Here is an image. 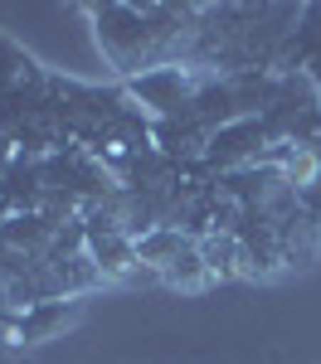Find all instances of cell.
Returning <instances> with one entry per match:
<instances>
[{"label":"cell","mask_w":321,"mask_h":364,"mask_svg":"<svg viewBox=\"0 0 321 364\" xmlns=\"http://www.w3.org/2000/svg\"><path fill=\"white\" fill-rule=\"evenodd\" d=\"M195 248H200V257H204V267H209L214 282H238L243 248H238L233 233H204V238H195Z\"/></svg>","instance_id":"7a4b0ae2"},{"label":"cell","mask_w":321,"mask_h":364,"mask_svg":"<svg viewBox=\"0 0 321 364\" xmlns=\"http://www.w3.org/2000/svg\"><path fill=\"white\" fill-rule=\"evenodd\" d=\"M161 287H171V291H209V287H219V282L209 277V267H204L200 248L190 243V248L175 257L171 267L161 272Z\"/></svg>","instance_id":"3957f363"},{"label":"cell","mask_w":321,"mask_h":364,"mask_svg":"<svg viewBox=\"0 0 321 364\" xmlns=\"http://www.w3.org/2000/svg\"><path fill=\"white\" fill-rule=\"evenodd\" d=\"M83 20L117 78H146L190 63L200 44L204 5H83Z\"/></svg>","instance_id":"6da1fadb"}]
</instances>
